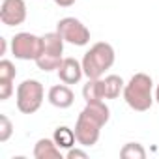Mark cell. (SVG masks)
<instances>
[{"label": "cell", "instance_id": "6da1fadb", "mask_svg": "<svg viewBox=\"0 0 159 159\" xmlns=\"http://www.w3.org/2000/svg\"><path fill=\"white\" fill-rule=\"evenodd\" d=\"M109 120H111V109L105 105V101L86 103V107L81 111L75 124L77 144L83 148H92L94 144H98L101 127L107 125Z\"/></svg>", "mask_w": 159, "mask_h": 159}, {"label": "cell", "instance_id": "7a4b0ae2", "mask_svg": "<svg viewBox=\"0 0 159 159\" xmlns=\"http://www.w3.org/2000/svg\"><path fill=\"white\" fill-rule=\"evenodd\" d=\"M122 96H124V101L127 103L129 109H133L137 112L148 111L155 101L152 77L146 75V73H135L125 83V88H124Z\"/></svg>", "mask_w": 159, "mask_h": 159}, {"label": "cell", "instance_id": "3957f363", "mask_svg": "<svg viewBox=\"0 0 159 159\" xmlns=\"http://www.w3.org/2000/svg\"><path fill=\"white\" fill-rule=\"evenodd\" d=\"M114 60H116V52L111 43H107V41L94 43L83 58L84 75L88 79H101L105 75V71L114 66Z\"/></svg>", "mask_w": 159, "mask_h": 159}, {"label": "cell", "instance_id": "277c9868", "mask_svg": "<svg viewBox=\"0 0 159 159\" xmlns=\"http://www.w3.org/2000/svg\"><path fill=\"white\" fill-rule=\"evenodd\" d=\"M43 45H41V52L39 56L34 60L38 69L49 73L60 67L62 60H64V38L58 32H47L45 36H41Z\"/></svg>", "mask_w": 159, "mask_h": 159}, {"label": "cell", "instance_id": "5b68a950", "mask_svg": "<svg viewBox=\"0 0 159 159\" xmlns=\"http://www.w3.org/2000/svg\"><path fill=\"white\" fill-rule=\"evenodd\" d=\"M15 99H17V109L19 112L23 114H34L39 111L43 99H45V90H43V84L36 79H26L23 81L19 86H17V94H15Z\"/></svg>", "mask_w": 159, "mask_h": 159}, {"label": "cell", "instance_id": "8992f818", "mask_svg": "<svg viewBox=\"0 0 159 159\" xmlns=\"http://www.w3.org/2000/svg\"><path fill=\"white\" fill-rule=\"evenodd\" d=\"M56 32L64 38L66 43H71L75 47H84L90 43V30L88 26L79 21L77 17H64L56 23Z\"/></svg>", "mask_w": 159, "mask_h": 159}, {"label": "cell", "instance_id": "52a82bcc", "mask_svg": "<svg viewBox=\"0 0 159 159\" xmlns=\"http://www.w3.org/2000/svg\"><path fill=\"white\" fill-rule=\"evenodd\" d=\"M41 36L30 32H19L11 38V54L17 60H36L41 52Z\"/></svg>", "mask_w": 159, "mask_h": 159}, {"label": "cell", "instance_id": "ba28073f", "mask_svg": "<svg viewBox=\"0 0 159 159\" xmlns=\"http://www.w3.org/2000/svg\"><path fill=\"white\" fill-rule=\"evenodd\" d=\"M26 2L25 0H2L0 4V21L6 26H19L26 21Z\"/></svg>", "mask_w": 159, "mask_h": 159}, {"label": "cell", "instance_id": "9c48e42d", "mask_svg": "<svg viewBox=\"0 0 159 159\" xmlns=\"http://www.w3.org/2000/svg\"><path fill=\"white\" fill-rule=\"evenodd\" d=\"M56 71H58V79L64 84H77V83H81V79L84 75L83 62H79V60H75L71 56L64 58Z\"/></svg>", "mask_w": 159, "mask_h": 159}, {"label": "cell", "instance_id": "30bf717a", "mask_svg": "<svg viewBox=\"0 0 159 159\" xmlns=\"http://www.w3.org/2000/svg\"><path fill=\"white\" fill-rule=\"evenodd\" d=\"M47 99L52 107L56 109H69L73 103H75V94L73 90L69 88V84H54L51 86L49 94H47Z\"/></svg>", "mask_w": 159, "mask_h": 159}, {"label": "cell", "instance_id": "8fae6325", "mask_svg": "<svg viewBox=\"0 0 159 159\" xmlns=\"http://www.w3.org/2000/svg\"><path fill=\"white\" fill-rule=\"evenodd\" d=\"M34 159H62V150L52 139H39L34 146Z\"/></svg>", "mask_w": 159, "mask_h": 159}, {"label": "cell", "instance_id": "7c38bea8", "mask_svg": "<svg viewBox=\"0 0 159 159\" xmlns=\"http://www.w3.org/2000/svg\"><path fill=\"white\" fill-rule=\"evenodd\" d=\"M83 98L86 103L103 101L105 99V84L103 79H88V83L83 86Z\"/></svg>", "mask_w": 159, "mask_h": 159}, {"label": "cell", "instance_id": "4fadbf2b", "mask_svg": "<svg viewBox=\"0 0 159 159\" xmlns=\"http://www.w3.org/2000/svg\"><path fill=\"white\" fill-rule=\"evenodd\" d=\"M52 140L56 142V146L60 150H69L75 146L77 137H75V129L67 127V125H58L52 133Z\"/></svg>", "mask_w": 159, "mask_h": 159}, {"label": "cell", "instance_id": "5bb4252c", "mask_svg": "<svg viewBox=\"0 0 159 159\" xmlns=\"http://www.w3.org/2000/svg\"><path fill=\"white\" fill-rule=\"evenodd\" d=\"M103 84H105V99H118L125 88V83L120 75H107L103 79Z\"/></svg>", "mask_w": 159, "mask_h": 159}, {"label": "cell", "instance_id": "9a60e30c", "mask_svg": "<svg viewBox=\"0 0 159 159\" xmlns=\"http://www.w3.org/2000/svg\"><path fill=\"white\" fill-rule=\"evenodd\" d=\"M122 159H146V150L140 142H127L120 150Z\"/></svg>", "mask_w": 159, "mask_h": 159}, {"label": "cell", "instance_id": "2e32d148", "mask_svg": "<svg viewBox=\"0 0 159 159\" xmlns=\"http://www.w3.org/2000/svg\"><path fill=\"white\" fill-rule=\"evenodd\" d=\"M15 64L11 60H0V81H15Z\"/></svg>", "mask_w": 159, "mask_h": 159}, {"label": "cell", "instance_id": "e0dca14e", "mask_svg": "<svg viewBox=\"0 0 159 159\" xmlns=\"http://www.w3.org/2000/svg\"><path fill=\"white\" fill-rule=\"evenodd\" d=\"M13 135V124L6 114H0V142H8Z\"/></svg>", "mask_w": 159, "mask_h": 159}, {"label": "cell", "instance_id": "ac0fdd59", "mask_svg": "<svg viewBox=\"0 0 159 159\" xmlns=\"http://www.w3.org/2000/svg\"><path fill=\"white\" fill-rule=\"evenodd\" d=\"M13 94V81H0V101L10 99Z\"/></svg>", "mask_w": 159, "mask_h": 159}, {"label": "cell", "instance_id": "d6986e66", "mask_svg": "<svg viewBox=\"0 0 159 159\" xmlns=\"http://www.w3.org/2000/svg\"><path fill=\"white\" fill-rule=\"evenodd\" d=\"M66 157L67 159H86L88 157V153L84 152V150H81V148H69L67 152H66Z\"/></svg>", "mask_w": 159, "mask_h": 159}, {"label": "cell", "instance_id": "ffe728a7", "mask_svg": "<svg viewBox=\"0 0 159 159\" xmlns=\"http://www.w3.org/2000/svg\"><path fill=\"white\" fill-rule=\"evenodd\" d=\"M75 2H77V0H54V4L60 6V8H69V6H73Z\"/></svg>", "mask_w": 159, "mask_h": 159}, {"label": "cell", "instance_id": "44dd1931", "mask_svg": "<svg viewBox=\"0 0 159 159\" xmlns=\"http://www.w3.org/2000/svg\"><path fill=\"white\" fill-rule=\"evenodd\" d=\"M6 51H8V39L0 38V54H6Z\"/></svg>", "mask_w": 159, "mask_h": 159}, {"label": "cell", "instance_id": "7402d4cb", "mask_svg": "<svg viewBox=\"0 0 159 159\" xmlns=\"http://www.w3.org/2000/svg\"><path fill=\"white\" fill-rule=\"evenodd\" d=\"M155 101H157V103H159V84H157V86H155Z\"/></svg>", "mask_w": 159, "mask_h": 159}]
</instances>
